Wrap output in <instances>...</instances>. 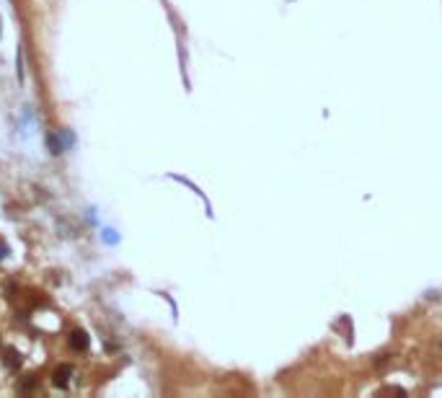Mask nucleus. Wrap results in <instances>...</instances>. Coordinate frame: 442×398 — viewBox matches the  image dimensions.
<instances>
[{
	"instance_id": "7ed1b4c3",
	"label": "nucleus",
	"mask_w": 442,
	"mask_h": 398,
	"mask_svg": "<svg viewBox=\"0 0 442 398\" xmlns=\"http://www.w3.org/2000/svg\"><path fill=\"white\" fill-rule=\"evenodd\" d=\"M5 365H8V367H18V365H21V354H18V352H16V349H8V357H5Z\"/></svg>"
},
{
	"instance_id": "f257e3e1",
	"label": "nucleus",
	"mask_w": 442,
	"mask_h": 398,
	"mask_svg": "<svg viewBox=\"0 0 442 398\" xmlns=\"http://www.w3.org/2000/svg\"><path fill=\"white\" fill-rule=\"evenodd\" d=\"M67 344H70V349H75V352H86L88 344H90V336H88V331H83V328H73L70 336H67Z\"/></svg>"
},
{
	"instance_id": "20e7f679",
	"label": "nucleus",
	"mask_w": 442,
	"mask_h": 398,
	"mask_svg": "<svg viewBox=\"0 0 442 398\" xmlns=\"http://www.w3.org/2000/svg\"><path fill=\"white\" fill-rule=\"evenodd\" d=\"M49 153H52V155H60V153H62V145H57V137H49Z\"/></svg>"
},
{
	"instance_id": "f03ea898",
	"label": "nucleus",
	"mask_w": 442,
	"mask_h": 398,
	"mask_svg": "<svg viewBox=\"0 0 442 398\" xmlns=\"http://www.w3.org/2000/svg\"><path fill=\"white\" fill-rule=\"evenodd\" d=\"M70 378H73V367L70 365H60V367H54V372H52V383L57 385V388H67Z\"/></svg>"
}]
</instances>
